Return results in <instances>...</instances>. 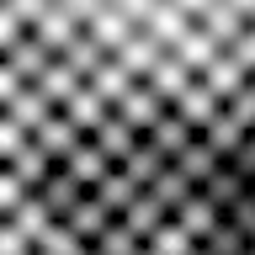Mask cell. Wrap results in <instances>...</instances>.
<instances>
[{
	"instance_id": "obj_1",
	"label": "cell",
	"mask_w": 255,
	"mask_h": 255,
	"mask_svg": "<svg viewBox=\"0 0 255 255\" xmlns=\"http://www.w3.org/2000/svg\"><path fill=\"white\" fill-rule=\"evenodd\" d=\"M255 101V0H0V149L32 170L197 133Z\"/></svg>"
},
{
	"instance_id": "obj_2",
	"label": "cell",
	"mask_w": 255,
	"mask_h": 255,
	"mask_svg": "<svg viewBox=\"0 0 255 255\" xmlns=\"http://www.w3.org/2000/svg\"><path fill=\"white\" fill-rule=\"evenodd\" d=\"M11 255H159V250L112 245V239H80V234H32L27 250H11Z\"/></svg>"
}]
</instances>
